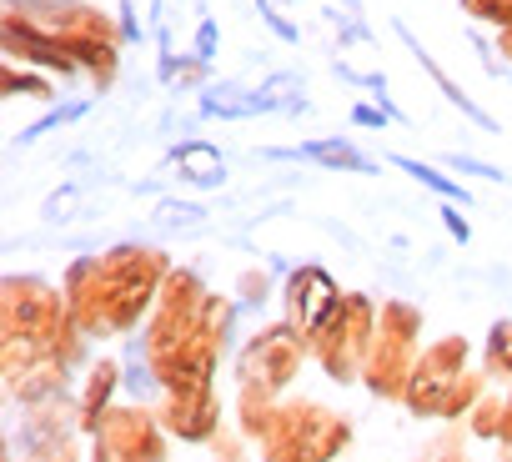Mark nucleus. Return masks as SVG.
<instances>
[{
	"label": "nucleus",
	"mask_w": 512,
	"mask_h": 462,
	"mask_svg": "<svg viewBox=\"0 0 512 462\" xmlns=\"http://www.w3.org/2000/svg\"><path fill=\"white\" fill-rule=\"evenodd\" d=\"M201 106H206L211 116H251V111H267L272 96H256V91H246V96H236V91H211Z\"/></svg>",
	"instance_id": "nucleus-1"
},
{
	"label": "nucleus",
	"mask_w": 512,
	"mask_h": 462,
	"mask_svg": "<svg viewBox=\"0 0 512 462\" xmlns=\"http://www.w3.org/2000/svg\"><path fill=\"white\" fill-rule=\"evenodd\" d=\"M302 156L327 161V166H347V171H372V161H367V156H357L347 141H312V146H302Z\"/></svg>",
	"instance_id": "nucleus-2"
},
{
	"label": "nucleus",
	"mask_w": 512,
	"mask_h": 462,
	"mask_svg": "<svg viewBox=\"0 0 512 462\" xmlns=\"http://www.w3.org/2000/svg\"><path fill=\"white\" fill-rule=\"evenodd\" d=\"M181 166H186V176H196V181H221V156L206 151V146H181Z\"/></svg>",
	"instance_id": "nucleus-3"
},
{
	"label": "nucleus",
	"mask_w": 512,
	"mask_h": 462,
	"mask_svg": "<svg viewBox=\"0 0 512 462\" xmlns=\"http://www.w3.org/2000/svg\"><path fill=\"white\" fill-rule=\"evenodd\" d=\"M397 166H402V171H412V176H417V181H427V186H432V191H447V196H462V191H457V181H447V176H437V171H432V166H417V161H407V156H402V161H397Z\"/></svg>",
	"instance_id": "nucleus-4"
}]
</instances>
